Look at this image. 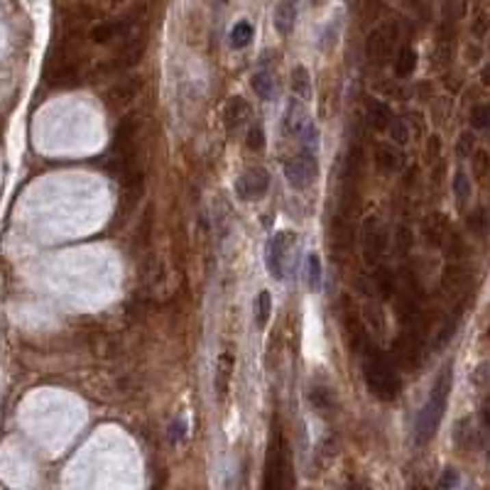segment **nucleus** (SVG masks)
<instances>
[{"label": "nucleus", "instance_id": "f257e3e1", "mask_svg": "<svg viewBox=\"0 0 490 490\" xmlns=\"http://www.w3.org/2000/svg\"><path fill=\"white\" fill-rule=\"evenodd\" d=\"M363 380L370 395L380 402H392L400 395V375L395 361L373 344H368V348L363 350Z\"/></svg>", "mask_w": 490, "mask_h": 490}, {"label": "nucleus", "instance_id": "f03ea898", "mask_svg": "<svg viewBox=\"0 0 490 490\" xmlns=\"http://www.w3.org/2000/svg\"><path fill=\"white\" fill-rule=\"evenodd\" d=\"M451 365H446L439 373V378L434 380L432 385V395L424 402V407L420 409V415L415 420V443L417 446H424L434 439L439 424L443 420V412H446V402H449V392H451Z\"/></svg>", "mask_w": 490, "mask_h": 490}, {"label": "nucleus", "instance_id": "7ed1b4c3", "mask_svg": "<svg viewBox=\"0 0 490 490\" xmlns=\"http://www.w3.org/2000/svg\"><path fill=\"white\" fill-rule=\"evenodd\" d=\"M299 250V238L294 231H277L272 238L268 240V250H265V260H268V270L274 280H287L289 272L294 270Z\"/></svg>", "mask_w": 490, "mask_h": 490}, {"label": "nucleus", "instance_id": "20e7f679", "mask_svg": "<svg viewBox=\"0 0 490 490\" xmlns=\"http://www.w3.org/2000/svg\"><path fill=\"white\" fill-rule=\"evenodd\" d=\"M397 40H400V27H397V23H392V20L373 27L368 32V40H365L368 62L375 66H385L392 59V54H395Z\"/></svg>", "mask_w": 490, "mask_h": 490}, {"label": "nucleus", "instance_id": "39448f33", "mask_svg": "<svg viewBox=\"0 0 490 490\" xmlns=\"http://www.w3.org/2000/svg\"><path fill=\"white\" fill-rule=\"evenodd\" d=\"M285 177L289 181V187L304 192L309 189L311 184L319 177V162H316V150H307V147H299L297 155L285 162Z\"/></svg>", "mask_w": 490, "mask_h": 490}, {"label": "nucleus", "instance_id": "423d86ee", "mask_svg": "<svg viewBox=\"0 0 490 490\" xmlns=\"http://www.w3.org/2000/svg\"><path fill=\"white\" fill-rule=\"evenodd\" d=\"M358 238H361V250L365 265L368 268H375L387 248V233L383 223H380V218L378 216L363 218L361 228H358Z\"/></svg>", "mask_w": 490, "mask_h": 490}, {"label": "nucleus", "instance_id": "0eeeda50", "mask_svg": "<svg viewBox=\"0 0 490 490\" xmlns=\"http://www.w3.org/2000/svg\"><path fill=\"white\" fill-rule=\"evenodd\" d=\"M341 324H344V333H346V344H348V348L353 350L356 356L358 353L363 356V350L368 348L370 339H368L365 321H363L356 304L350 302V297H344V302H341Z\"/></svg>", "mask_w": 490, "mask_h": 490}, {"label": "nucleus", "instance_id": "6e6552de", "mask_svg": "<svg viewBox=\"0 0 490 490\" xmlns=\"http://www.w3.org/2000/svg\"><path fill=\"white\" fill-rule=\"evenodd\" d=\"M145 49H147V37L142 35V32H128V35L122 37L120 47L113 54L111 64L105 66V69H113V71L133 69V66H138L142 62Z\"/></svg>", "mask_w": 490, "mask_h": 490}, {"label": "nucleus", "instance_id": "1a4fd4ad", "mask_svg": "<svg viewBox=\"0 0 490 490\" xmlns=\"http://www.w3.org/2000/svg\"><path fill=\"white\" fill-rule=\"evenodd\" d=\"M285 468H287L285 441H282V432L274 426L272 437H270V446H268V463H265V488L268 490L280 488Z\"/></svg>", "mask_w": 490, "mask_h": 490}, {"label": "nucleus", "instance_id": "9d476101", "mask_svg": "<svg viewBox=\"0 0 490 490\" xmlns=\"http://www.w3.org/2000/svg\"><path fill=\"white\" fill-rule=\"evenodd\" d=\"M270 189V172L260 164H253L243 175L235 179V194H238L243 201H255V198H263Z\"/></svg>", "mask_w": 490, "mask_h": 490}, {"label": "nucleus", "instance_id": "9b49d317", "mask_svg": "<svg viewBox=\"0 0 490 490\" xmlns=\"http://www.w3.org/2000/svg\"><path fill=\"white\" fill-rule=\"evenodd\" d=\"M307 101L297 99L294 96L289 103H287V111H285V120H282V128H285V133L289 135V138H302L304 133H307V128H309V113H307Z\"/></svg>", "mask_w": 490, "mask_h": 490}, {"label": "nucleus", "instance_id": "f8f14e48", "mask_svg": "<svg viewBox=\"0 0 490 490\" xmlns=\"http://www.w3.org/2000/svg\"><path fill=\"white\" fill-rule=\"evenodd\" d=\"M373 162L380 172H387V175H395V172H402L407 159H404V152L400 150L392 142H378L373 147Z\"/></svg>", "mask_w": 490, "mask_h": 490}, {"label": "nucleus", "instance_id": "ddd939ff", "mask_svg": "<svg viewBox=\"0 0 490 490\" xmlns=\"http://www.w3.org/2000/svg\"><path fill=\"white\" fill-rule=\"evenodd\" d=\"M135 23H138L135 15H125V18H118V20H105V23L96 25L91 37H94V42L103 44V42H111L116 40V37H125L130 29L135 27Z\"/></svg>", "mask_w": 490, "mask_h": 490}, {"label": "nucleus", "instance_id": "4468645a", "mask_svg": "<svg viewBox=\"0 0 490 490\" xmlns=\"http://www.w3.org/2000/svg\"><path fill=\"white\" fill-rule=\"evenodd\" d=\"M142 88V79L140 76H130V79H122L118 81L116 86L108 91V105L111 108H122V105H128L133 99H138Z\"/></svg>", "mask_w": 490, "mask_h": 490}, {"label": "nucleus", "instance_id": "2eb2a0df", "mask_svg": "<svg viewBox=\"0 0 490 490\" xmlns=\"http://www.w3.org/2000/svg\"><path fill=\"white\" fill-rule=\"evenodd\" d=\"M297 12H299V0H277L274 15H272L274 29H277L280 35H289L294 23H297Z\"/></svg>", "mask_w": 490, "mask_h": 490}, {"label": "nucleus", "instance_id": "dca6fc26", "mask_svg": "<svg viewBox=\"0 0 490 490\" xmlns=\"http://www.w3.org/2000/svg\"><path fill=\"white\" fill-rule=\"evenodd\" d=\"M248 118H250V105H248L245 99H240V96H233V99L226 103V108H223V122H226L228 133H233L235 128H240Z\"/></svg>", "mask_w": 490, "mask_h": 490}, {"label": "nucleus", "instance_id": "f3484780", "mask_svg": "<svg viewBox=\"0 0 490 490\" xmlns=\"http://www.w3.org/2000/svg\"><path fill=\"white\" fill-rule=\"evenodd\" d=\"M233 353L231 350H226V353H221V358H218V365H216V383H214V387H216V397L218 402H223L228 395V390H231V378H233Z\"/></svg>", "mask_w": 490, "mask_h": 490}, {"label": "nucleus", "instance_id": "a211bd4d", "mask_svg": "<svg viewBox=\"0 0 490 490\" xmlns=\"http://www.w3.org/2000/svg\"><path fill=\"white\" fill-rule=\"evenodd\" d=\"M392 118H395V113H392V108L385 103V101H370L368 103V122H370V128L378 130V133H387V128H390Z\"/></svg>", "mask_w": 490, "mask_h": 490}, {"label": "nucleus", "instance_id": "6ab92c4d", "mask_svg": "<svg viewBox=\"0 0 490 490\" xmlns=\"http://www.w3.org/2000/svg\"><path fill=\"white\" fill-rule=\"evenodd\" d=\"M373 285H375V292L380 294V299H385V302H390V299L397 294L395 272H392L390 268H385V265H375Z\"/></svg>", "mask_w": 490, "mask_h": 490}, {"label": "nucleus", "instance_id": "aec40b11", "mask_svg": "<svg viewBox=\"0 0 490 490\" xmlns=\"http://www.w3.org/2000/svg\"><path fill=\"white\" fill-rule=\"evenodd\" d=\"M466 285H468V272L461 268V265H446V268H443L441 287L446 289V292L459 294L466 289Z\"/></svg>", "mask_w": 490, "mask_h": 490}, {"label": "nucleus", "instance_id": "412c9836", "mask_svg": "<svg viewBox=\"0 0 490 490\" xmlns=\"http://www.w3.org/2000/svg\"><path fill=\"white\" fill-rule=\"evenodd\" d=\"M309 404L319 415H331L336 409V397L326 385H311L309 387Z\"/></svg>", "mask_w": 490, "mask_h": 490}, {"label": "nucleus", "instance_id": "4be33fe9", "mask_svg": "<svg viewBox=\"0 0 490 490\" xmlns=\"http://www.w3.org/2000/svg\"><path fill=\"white\" fill-rule=\"evenodd\" d=\"M250 86L255 91V96L260 101H270L272 99V91H274V76L268 66H260V69L253 74L250 79Z\"/></svg>", "mask_w": 490, "mask_h": 490}, {"label": "nucleus", "instance_id": "5701e85b", "mask_svg": "<svg viewBox=\"0 0 490 490\" xmlns=\"http://www.w3.org/2000/svg\"><path fill=\"white\" fill-rule=\"evenodd\" d=\"M417 59H420V57H417V52L412 47H402V49H400V52H397V57H395V64H392L397 79H407V76L415 74Z\"/></svg>", "mask_w": 490, "mask_h": 490}, {"label": "nucleus", "instance_id": "b1692460", "mask_svg": "<svg viewBox=\"0 0 490 490\" xmlns=\"http://www.w3.org/2000/svg\"><path fill=\"white\" fill-rule=\"evenodd\" d=\"M270 314H272V294L268 289H260L253 302V316H255V326L265 328L270 321Z\"/></svg>", "mask_w": 490, "mask_h": 490}, {"label": "nucleus", "instance_id": "393cba45", "mask_svg": "<svg viewBox=\"0 0 490 490\" xmlns=\"http://www.w3.org/2000/svg\"><path fill=\"white\" fill-rule=\"evenodd\" d=\"M292 94L302 101L311 99V76L307 66H294L292 69Z\"/></svg>", "mask_w": 490, "mask_h": 490}, {"label": "nucleus", "instance_id": "a878e982", "mask_svg": "<svg viewBox=\"0 0 490 490\" xmlns=\"http://www.w3.org/2000/svg\"><path fill=\"white\" fill-rule=\"evenodd\" d=\"M250 42H253V25L248 23V20L235 23L233 29H231V44H233L235 49H243L248 47Z\"/></svg>", "mask_w": 490, "mask_h": 490}, {"label": "nucleus", "instance_id": "bb28decb", "mask_svg": "<svg viewBox=\"0 0 490 490\" xmlns=\"http://www.w3.org/2000/svg\"><path fill=\"white\" fill-rule=\"evenodd\" d=\"M488 223H490V218H488V211H485V209L471 211V214H468V218H466L468 231H471L473 235H478V238H483V235L488 233Z\"/></svg>", "mask_w": 490, "mask_h": 490}, {"label": "nucleus", "instance_id": "cd10ccee", "mask_svg": "<svg viewBox=\"0 0 490 490\" xmlns=\"http://www.w3.org/2000/svg\"><path fill=\"white\" fill-rule=\"evenodd\" d=\"M471 125L476 130H490V103H478L471 108Z\"/></svg>", "mask_w": 490, "mask_h": 490}, {"label": "nucleus", "instance_id": "c85d7f7f", "mask_svg": "<svg viewBox=\"0 0 490 490\" xmlns=\"http://www.w3.org/2000/svg\"><path fill=\"white\" fill-rule=\"evenodd\" d=\"M387 133H390V138H392V142H395V145L402 147V145H407V142H409V128H407V122H404L402 118H392Z\"/></svg>", "mask_w": 490, "mask_h": 490}, {"label": "nucleus", "instance_id": "c756f323", "mask_svg": "<svg viewBox=\"0 0 490 490\" xmlns=\"http://www.w3.org/2000/svg\"><path fill=\"white\" fill-rule=\"evenodd\" d=\"M454 196L459 204H466L468 196H471V181L463 172H456L454 175Z\"/></svg>", "mask_w": 490, "mask_h": 490}, {"label": "nucleus", "instance_id": "7c9ffc66", "mask_svg": "<svg viewBox=\"0 0 490 490\" xmlns=\"http://www.w3.org/2000/svg\"><path fill=\"white\" fill-rule=\"evenodd\" d=\"M339 29H341V20L333 18L331 25H328L326 29H324V35H321V49H331L333 44H336V40H339Z\"/></svg>", "mask_w": 490, "mask_h": 490}, {"label": "nucleus", "instance_id": "2f4dec72", "mask_svg": "<svg viewBox=\"0 0 490 490\" xmlns=\"http://www.w3.org/2000/svg\"><path fill=\"white\" fill-rule=\"evenodd\" d=\"M245 142H248V147H250L253 152H263L265 150V130H263V125H253V128L248 130V138H245Z\"/></svg>", "mask_w": 490, "mask_h": 490}, {"label": "nucleus", "instance_id": "473e14b6", "mask_svg": "<svg viewBox=\"0 0 490 490\" xmlns=\"http://www.w3.org/2000/svg\"><path fill=\"white\" fill-rule=\"evenodd\" d=\"M309 287L314 292L321 287V260L316 253H309Z\"/></svg>", "mask_w": 490, "mask_h": 490}, {"label": "nucleus", "instance_id": "72a5a7b5", "mask_svg": "<svg viewBox=\"0 0 490 490\" xmlns=\"http://www.w3.org/2000/svg\"><path fill=\"white\" fill-rule=\"evenodd\" d=\"M473 150H476V138H473V133H463L456 142V155L468 157V155H473Z\"/></svg>", "mask_w": 490, "mask_h": 490}, {"label": "nucleus", "instance_id": "f704fd0d", "mask_svg": "<svg viewBox=\"0 0 490 490\" xmlns=\"http://www.w3.org/2000/svg\"><path fill=\"white\" fill-rule=\"evenodd\" d=\"M439 152H441V140H439V135H432V138H426V147H424L426 162H434V159L439 157Z\"/></svg>", "mask_w": 490, "mask_h": 490}, {"label": "nucleus", "instance_id": "c9c22d12", "mask_svg": "<svg viewBox=\"0 0 490 490\" xmlns=\"http://www.w3.org/2000/svg\"><path fill=\"white\" fill-rule=\"evenodd\" d=\"M397 243H400L402 253L409 250V245H412V231H409L407 226H400V228H397Z\"/></svg>", "mask_w": 490, "mask_h": 490}, {"label": "nucleus", "instance_id": "e433bc0d", "mask_svg": "<svg viewBox=\"0 0 490 490\" xmlns=\"http://www.w3.org/2000/svg\"><path fill=\"white\" fill-rule=\"evenodd\" d=\"M473 380H476L478 385H488V383H490V363H483V365H478V370H476Z\"/></svg>", "mask_w": 490, "mask_h": 490}, {"label": "nucleus", "instance_id": "4c0bfd02", "mask_svg": "<svg viewBox=\"0 0 490 490\" xmlns=\"http://www.w3.org/2000/svg\"><path fill=\"white\" fill-rule=\"evenodd\" d=\"M473 170H476V175H483V172L488 170V155H485V152H476V159H473Z\"/></svg>", "mask_w": 490, "mask_h": 490}, {"label": "nucleus", "instance_id": "58836bf2", "mask_svg": "<svg viewBox=\"0 0 490 490\" xmlns=\"http://www.w3.org/2000/svg\"><path fill=\"white\" fill-rule=\"evenodd\" d=\"M454 485H459V476H456V471H446L441 476V480H439V488H454Z\"/></svg>", "mask_w": 490, "mask_h": 490}, {"label": "nucleus", "instance_id": "ea45409f", "mask_svg": "<svg viewBox=\"0 0 490 490\" xmlns=\"http://www.w3.org/2000/svg\"><path fill=\"white\" fill-rule=\"evenodd\" d=\"M480 422H483L485 429H490V395H485L483 404H480Z\"/></svg>", "mask_w": 490, "mask_h": 490}, {"label": "nucleus", "instance_id": "a19ab883", "mask_svg": "<svg viewBox=\"0 0 490 490\" xmlns=\"http://www.w3.org/2000/svg\"><path fill=\"white\" fill-rule=\"evenodd\" d=\"M378 91H380V94H385V96H404L402 88L395 86V83H380Z\"/></svg>", "mask_w": 490, "mask_h": 490}, {"label": "nucleus", "instance_id": "79ce46f5", "mask_svg": "<svg viewBox=\"0 0 490 490\" xmlns=\"http://www.w3.org/2000/svg\"><path fill=\"white\" fill-rule=\"evenodd\" d=\"M179 439H184V422L177 420L172 424V441H179Z\"/></svg>", "mask_w": 490, "mask_h": 490}, {"label": "nucleus", "instance_id": "37998d69", "mask_svg": "<svg viewBox=\"0 0 490 490\" xmlns=\"http://www.w3.org/2000/svg\"><path fill=\"white\" fill-rule=\"evenodd\" d=\"M480 79H483V83H488V86H490V64L483 66V71H480Z\"/></svg>", "mask_w": 490, "mask_h": 490}, {"label": "nucleus", "instance_id": "c03bdc74", "mask_svg": "<svg viewBox=\"0 0 490 490\" xmlns=\"http://www.w3.org/2000/svg\"><path fill=\"white\" fill-rule=\"evenodd\" d=\"M324 3H326V0H314V5H324Z\"/></svg>", "mask_w": 490, "mask_h": 490}, {"label": "nucleus", "instance_id": "a18cd8bd", "mask_svg": "<svg viewBox=\"0 0 490 490\" xmlns=\"http://www.w3.org/2000/svg\"><path fill=\"white\" fill-rule=\"evenodd\" d=\"M488 339H490V326H488Z\"/></svg>", "mask_w": 490, "mask_h": 490}]
</instances>
